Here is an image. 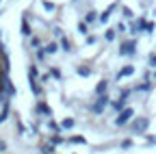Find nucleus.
Listing matches in <instances>:
<instances>
[{"label": "nucleus", "mask_w": 156, "mask_h": 154, "mask_svg": "<svg viewBox=\"0 0 156 154\" xmlns=\"http://www.w3.org/2000/svg\"><path fill=\"white\" fill-rule=\"evenodd\" d=\"M147 124H150V122H147L145 117H139V120H136V122L132 124V130H134L136 134H141V132H145V128H147Z\"/></svg>", "instance_id": "1"}, {"label": "nucleus", "mask_w": 156, "mask_h": 154, "mask_svg": "<svg viewBox=\"0 0 156 154\" xmlns=\"http://www.w3.org/2000/svg\"><path fill=\"white\" fill-rule=\"evenodd\" d=\"M106 106H108V98H106V95H100V98H98V102L93 104V113H102Z\"/></svg>", "instance_id": "2"}, {"label": "nucleus", "mask_w": 156, "mask_h": 154, "mask_svg": "<svg viewBox=\"0 0 156 154\" xmlns=\"http://www.w3.org/2000/svg\"><path fill=\"white\" fill-rule=\"evenodd\" d=\"M130 117H132V109H124V111L119 113V117L115 120V124H117V126H124V124H126Z\"/></svg>", "instance_id": "3"}, {"label": "nucleus", "mask_w": 156, "mask_h": 154, "mask_svg": "<svg viewBox=\"0 0 156 154\" xmlns=\"http://www.w3.org/2000/svg\"><path fill=\"white\" fill-rule=\"evenodd\" d=\"M132 52H134V41H126V44L119 48V54H122V56H130Z\"/></svg>", "instance_id": "4"}, {"label": "nucleus", "mask_w": 156, "mask_h": 154, "mask_svg": "<svg viewBox=\"0 0 156 154\" xmlns=\"http://www.w3.org/2000/svg\"><path fill=\"white\" fill-rule=\"evenodd\" d=\"M30 89H33L35 95H41V87L37 85V81H30Z\"/></svg>", "instance_id": "5"}, {"label": "nucleus", "mask_w": 156, "mask_h": 154, "mask_svg": "<svg viewBox=\"0 0 156 154\" xmlns=\"http://www.w3.org/2000/svg\"><path fill=\"white\" fill-rule=\"evenodd\" d=\"M95 91L100 93V95H104V91H106V81H102V83H98V87H95Z\"/></svg>", "instance_id": "6"}, {"label": "nucleus", "mask_w": 156, "mask_h": 154, "mask_svg": "<svg viewBox=\"0 0 156 154\" xmlns=\"http://www.w3.org/2000/svg\"><path fill=\"white\" fill-rule=\"evenodd\" d=\"M132 72H134V67H130V65H128V67H124V70L119 72V78H124V76H130Z\"/></svg>", "instance_id": "7"}, {"label": "nucleus", "mask_w": 156, "mask_h": 154, "mask_svg": "<svg viewBox=\"0 0 156 154\" xmlns=\"http://www.w3.org/2000/svg\"><path fill=\"white\" fill-rule=\"evenodd\" d=\"M22 33H24V35H30V26H28V20H22Z\"/></svg>", "instance_id": "8"}, {"label": "nucleus", "mask_w": 156, "mask_h": 154, "mask_svg": "<svg viewBox=\"0 0 156 154\" xmlns=\"http://www.w3.org/2000/svg\"><path fill=\"white\" fill-rule=\"evenodd\" d=\"M44 50H46V52H50V54H54V52L58 50V46H56V44H48V46H46Z\"/></svg>", "instance_id": "9"}, {"label": "nucleus", "mask_w": 156, "mask_h": 154, "mask_svg": "<svg viewBox=\"0 0 156 154\" xmlns=\"http://www.w3.org/2000/svg\"><path fill=\"white\" fill-rule=\"evenodd\" d=\"M113 106L117 111H122V109H126V100H117V102H113Z\"/></svg>", "instance_id": "10"}, {"label": "nucleus", "mask_w": 156, "mask_h": 154, "mask_svg": "<svg viewBox=\"0 0 156 154\" xmlns=\"http://www.w3.org/2000/svg\"><path fill=\"white\" fill-rule=\"evenodd\" d=\"M37 111H39V113H46V115H50V109H48L46 104H37Z\"/></svg>", "instance_id": "11"}, {"label": "nucleus", "mask_w": 156, "mask_h": 154, "mask_svg": "<svg viewBox=\"0 0 156 154\" xmlns=\"http://www.w3.org/2000/svg\"><path fill=\"white\" fill-rule=\"evenodd\" d=\"M74 126V120H63V128H72Z\"/></svg>", "instance_id": "12"}, {"label": "nucleus", "mask_w": 156, "mask_h": 154, "mask_svg": "<svg viewBox=\"0 0 156 154\" xmlns=\"http://www.w3.org/2000/svg\"><path fill=\"white\" fill-rule=\"evenodd\" d=\"M35 48H39V46H41V39H39V37H33V41H30Z\"/></svg>", "instance_id": "13"}, {"label": "nucleus", "mask_w": 156, "mask_h": 154, "mask_svg": "<svg viewBox=\"0 0 156 154\" xmlns=\"http://www.w3.org/2000/svg\"><path fill=\"white\" fill-rule=\"evenodd\" d=\"M106 39H108V41H111V39H115V30H113V28H111V30H106Z\"/></svg>", "instance_id": "14"}, {"label": "nucleus", "mask_w": 156, "mask_h": 154, "mask_svg": "<svg viewBox=\"0 0 156 154\" xmlns=\"http://www.w3.org/2000/svg\"><path fill=\"white\" fill-rule=\"evenodd\" d=\"M78 30H80V33H87V24L80 22V24H78Z\"/></svg>", "instance_id": "15"}, {"label": "nucleus", "mask_w": 156, "mask_h": 154, "mask_svg": "<svg viewBox=\"0 0 156 154\" xmlns=\"http://www.w3.org/2000/svg\"><path fill=\"white\" fill-rule=\"evenodd\" d=\"M78 74H80V76H87L89 70H87V67H78Z\"/></svg>", "instance_id": "16"}, {"label": "nucleus", "mask_w": 156, "mask_h": 154, "mask_svg": "<svg viewBox=\"0 0 156 154\" xmlns=\"http://www.w3.org/2000/svg\"><path fill=\"white\" fill-rule=\"evenodd\" d=\"M69 141H72V143H85L83 137H74V139H69Z\"/></svg>", "instance_id": "17"}, {"label": "nucleus", "mask_w": 156, "mask_h": 154, "mask_svg": "<svg viewBox=\"0 0 156 154\" xmlns=\"http://www.w3.org/2000/svg\"><path fill=\"white\" fill-rule=\"evenodd\" d=\"M108 15H111V9H108L106 13H102V17H100V20H102V22H106V20H108Z\"/></svg>", "instance_id": "18"}, {"label": "nucleus", "mask_w": 156, "mask_h": 154, "mask_svg": "<svg viewBox=\"0 0 156 154\" xmlns=\"http://www.w3.org/2000/svg\"><path fill=\"white\" fill-rule=\"evenodd\" d=\"M63 48H65V50H72V44H69L67 39H63Z\"/></svg>", "instance_id": "19"}, {"label": "nucleus", "mask_w": 156, "mask_h": 154, "mask_svg": "<svg viewBox=\"0 0 156 154\" xmlns=\"http://www.w3.org/2000/svg\"><path fill=\"white\" fill-rule=\"evenodd\" d=\"M139 89H141V91H147V89H150V83H143V85H139Z\"/></svg>", "instance_id": "20"}, {"label": "nucleus", "mask_w": 156, "mask_h": 154, "mask_svg": "<svg viewBox=\"0 0 156 154\" xmlns=\"http://www.w3.org/2000/svg\"><path fill=\"white\" fill-rule=\"evenodd\" d=\"M150 65H156V54H150Z\"/></svg>", "instance_id": "21"}, {"label": "nucleus", "mask_w": 156, "mask_h": 154, "mask_svg": "<svg viewBox=\"0 0 156 154\" xmlns=\"http://www.w3.org/2000/svg\"><path fill=\"white\" fill-rule=\"evenodd\" d=\"M150 141H154V143H156V137H154V139H150Z\"/></svg>", "instance_id": "22"}]
</instances>
